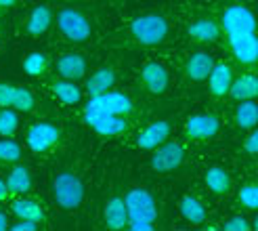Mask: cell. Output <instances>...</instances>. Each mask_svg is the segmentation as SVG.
Segmentation results:
<instances>
[{"label": "cell", "instance_id": "cell-39", "mask_svg": "<svg viewBox=\"0 0 258 231\" xmlns=\"http://www.w3.org/2000/svg\"><path fill=\"white\" fill-rule=\"evenodd\" d=\"M235 3H241V0H235Z\"/></svg>", "mask_w": 258, "mask_h": 231}, {"label": "cell", "instance_id": "cell-32", "mask_svg": "<svg viewBox=\"0 0 258 231\" xmlns=\"http://www.w3.org/2000/svg\"><path fill=\"white\" fill-rule=\"evenodd\" d=\"M237 200L239 204L246 210L254 212L258 208V185L256 183H246V185H241L239 189V194H237Z\"/></svg>", "mask_w": 258, "mask_h": 231}, {"label": "cell", "instance_id": "cell-2", "mask_svg": "<svg viewBox=\"0 0 258 231\" xmlns=\"http://www.w3.org/2000/svg\"><path fill=\"white\" fill-rule=\"evenodd\" d=\"M168 21L162 15L149 13V15H141L131 21V36L143 46H160L168 38Z\"/></svg>", "mask_w": 258, "mask_h": 231}, {"label": "cell", "instance_id": "cell-1", "mask_svg": "<svg viewBox=\"0 0 258 231\" xmlns=\"http://www.w3.org/2000/svg\"><path fill=\"white\" fill-rule=\"evenodd\" d=\"M124 204L128 210V229L133 231H153L156 221V200L143 187H135L124 196Z\"/></svg>", "mask_w": 258, "mask_h": 231}, {"label": "cell", "instance_id": "cell-30", "mask_svg": "<svg viewBox=\"0 0 258 231\" xmlns=\"http://www.w3.org/2000/svg\"><path fill=\"white\" fill-rule=\"evenodd\" d=\"M21 158V145L13 137H3L0 141V162L3 164H17Z\"/></svg>", "mask_w": 258, "mask_h": 231}, {"label": "cell", "instance_id": "cell-9", "mask_svg": "<svg viewBox=\"0 0 258 231\" xmlns=\"http://www.w3.org/2000/svg\"><path fill=\"white\" fill-rule=\"evenodd\" d=\"M185 158V149L176 141H168L166 139L162 145H158L153 149L151 156V168L156 172H172L176 170Z\"/></svg>", "mask_w": 258, "mask_h": 231}, {"label": "cell", "instance_id": "cell-25", "mask_svg": "<svg viewBox=\"0 0 258 231\" xmlns=\"http://www.w3.org/2000/svg\"><path fill=\"white\" fill-rule=\"evenodd\" d=\"M7 187H9V194L13 196H25L32 189L30 170L25 166H15L7 177Z\"/></svg>", "mask_w": 258, "mask_h": 231}, {"label": "cell", "instance_id": "cell-33", "mask_svg": "<svg viewBox=\"0 0 258 231\" xmlns=\"http://www.w3.org/2000/svg\"><path fill=\"white\" fill-rule=\"evenodd\" d=\"M225 231H250V223L243 216H231L225 223Z\"/></svg>", "mask_w": 258, "mask_h": 231}, {"label": "cell", "instance_id": "cell-24", "mask_svg": "<svg viewBox=\"0 0 258 231\" xmlns=\"http://www.w3.org/2000/svg\"><path fill=\"white\" fill-rule=\"evenodd\" d=\"M50 91H53V95L61 101V103H66V105H76V103H80V101H82V91H80V86L76 84L74 80L61 78V80L53 82Z\"/></svg>", "mask_w": 258, "mask_h": 231}, {"label": "cell", "instance_id": "cell-15", "mask_svg": "<svg viewBox=\"0 0 258 231\" xmlns=\"http://www.w3.org/2000/svg\"><path fill=\"white\" fill-rule=\"evenodd\" d=\"M57 74L66 80L78 82L86 76V59L80 53H63L57 59Z\"/></svg>", "mask_w": 258, "mask_h": 231}, {"label": "cell", "instance_id": "cell-35", "mask_svg": "<svg viewBox=\"0 0 258 231\" xmlns=\"http://www.w3.org/2000/svg\"><path fill=\"white\" fill-rule=\"evenodd\" d=\"M9 229H13V231H36V229H38V223L19 219L15 225H9Z\"/></svg>", "mask_w": 258, "mask_h": 231}, {"label": "cell", "instance_id": "cell-38", "mask_svg": "<svg viewBox=\"0 0 258 231\" xmlns=\"http://www.w3.org/2000/svg\"><path fill=\"white\" fill-rule=\"evenodd\" d=\"M9 219H7V214L5 212H0V231H7L9 229Z\"/></svg>", "mask_w": 258, "mask_h": 231}, {"label": "cell", "instance_id": "cell-5", "mask_svg": "<svg viewBox=\"0 0 258 231\" xmlns=\"http://www.w3.org/2000/svg\"><path fill=\"white\" fill-rule=\"evenodd\" d=\"M84 109L90 111H103V113H115V116H131L133 113V101L124 93H115V91H107L103 95H95L88 97Z\"/></svg>", "mask_w": 258, "mask_h": 231}, {"label": "cell", "instance_id": "cell-29", "mask_svg": "<svg viewBox=\"0 0 258 231\" xmlns=\"http://www.w3.org/2000/svg\"><path fill=\"white\" fill-rule=\"evenodd\" d=\"M48 70V55L46 53H40V50H34L28 57L23 59V72L28 76H42L44 72Z\"/></svg>", "mask_w": 258, "mask_h": 231}, {"label": "cell", "instance_id": "cell-11", "mask_svg": "<svg viewBox=\"0 0 258 231\" xmlns=\"http://www.w3.org/2000/svg\"><path fill=\"white\" fill-rule=\"evenodd\" d=\"M218 128H221V120L214 113H196L189 116L185 122V137L191 141H206L216 137Z\"/></svg>", "mask_w": 258, "mask_h": 231}, {"label": "cell", "instance_id": "cell-21", "mask_svg": "<svg viewBox=\"0 0 258 231\" xmlns=\"http://www.w3.org/2000/svg\"><path fill=\"white\" fill-rule=\"evenodd\" d=\"M227 95H231L235 101L256 99V95H258V78L254 74H243V76H239V78H233Z\"/></svg>", "mask_w": 258, "mask_h": 231}, {"label": "cell", "instance_id": "cell-17", "mask_svg": "<svg viewBox=\"0 0 258 231\" xmlns=\"http://www.w3.org/2000/svg\"><path fill=\"white\" fill-rule=\"evenodd\" d=\"M208 86L212 97H225L229 93V86L233 82V70L227 63H214V68L208 74Z\"/></svg>", "mask_w": 258, "mask_h": 231}, {"label": "cell", "instance_id": "cell-14", "mask_svg": "<svg viewBox=\"0 0 258 231\" xmlns=\"http://www.w3.org/2000/svg\"><path fill=\"white\" fill-rule=\"evenodd\" d=\"M170 131H172L170 122H166V120L151 122L145 131H141V135L137 137V147L143 149V151H153L170 137Z\"/></svg>", "mask_w": 258, "mask_h": 231}, {"label": "cell", "instance_id": "cell-28", "mask_svg": "<svg viewBox=\"0 0 258 231\" xmlns=\"http://www.w3.org/2000/svg\"><path fill=\"white\" fill-rule=\"evenodd\" d=\"M258 122V105L254 103V99L239 101V105L235 109V124L243 131H252Z\"/></svg>", "mask_w": 258, "mask_h": 231}, {"label": "cell", "instance_id": "cell-13", "mask_svg": "<svg viewBox=\"0 0 258 231\" xmlns=\"http://www.w3.org/2000/svg\"><path fill=\"white\" fill-rule=\"evenodd\" d=\"M141 82L151 95H164L168 88V72L158 61H149L141 70Z\"/></svg>", "mask_w": 258, "mask_h": 231}, {"label": "cell", "instance_id": "cell-4", "mask_svg": "<svg viewBox=\"0 0 258 231\" xmlns=\"http://www.w3.org/2000/svg\"><path fill=\"white\" fill-rule=\"evenodd\" d=\"M53 198L63 210L78 208L84 200V185L78 175L74 172H61L53 181Z\"/></svg>", "mask_w": 258, "mask_h": 231}, {"label": "cell", "instance_id": "cell-20", "mask_svg": "<svg viewBox=\"0 0 258 231\" xmlns=\"http://www.w3.org/2000/svg\"><path fill=\"white\" fill-rule=\"evenodd\" d=\"M115 84V72L113 68H99L95 74H90V78L86 80L84 91L88 93V97H95V95H103L111 91Z\"/></svg>", "mask_w": 258, "mask_h": 231}, {"label": "cell", "instance_id": "cell-19", "mask_svg": "<svg viewBox=\"0 0 258 231\" xmlns=\"http://www.w3.org/2000/svg\"><path fill=\"white\" fill-rule=\"evenodd\" d=\"M103 219H105V227L111 231L124 229L128 225V210L124 198H111L105 204V210H103Z\"/></svg>", "mask_w": 258, "mask_h": 231}, {"label": "cell", "instance_id": "cell-8", "mask_svg": "<svg viewBox=\"0 0 258 231\" xmlns=\"http://www.w3.org/2000/svg\"><path fill=\"white\" fill-rule=\"evenodd\" d=\"M84 122L90 126L97 135L101 137H115L122 135L128 128L126 116H115V113H103V111H90L84 109Z\"/></svg>", "mask_w": 258, "mask_h": 231}, {"label": "cell", "instance_id": "cell-27", "mask_svg": "<svg viewBox=\"0 0 258 231\" xmlns=\"http://www.w3.org/2000/svg\"><path fill=\"white\" fill-rule=\"evenodd\" d=\"M178 208H180V214L185 216L187 223H191V225H204L206 223V208L198 198L185 196L183 200H180Z\"/></svg>", "mask_w": 258, "mask_h": 231}, {"label": "cell", "instance_id": "cell-10", "mask_svg": "<svg viewBox=\"0 0 258 231\" xmlns=\"http://www.w3.org/2000/svg\"><path fill=\"white\" fill-rule=\"evenodd\" d=\"M0 107H13L17 111H32L36 107V99L30 88L0 82Z\"/></svg>", "mask_w": 258, "mask_h": 231}, {"label": "cell", "instance_id": "cell-6", "mask_svg": "<svg viewBox=\"0 0 258 231\" xmlns=\"http://www.w3.org/2000/svg\"><path fill=\"white\" fill-rule=\"evenodd\" d=\"M221 30L227 36H235V34H250L256 32V19L252 15V11L248 7H229L225 9V13L221 15Z\"/></svg>", "mask_w": 258, "mask_h": 231}, {"label": "cell", "instance_id": "cell-34", "mask_svg": "<svg viewBox=\"0 0 258 231\" xmlns=\"http://www.w3.org/2000/svg\"><path fill=\"white\" fill-rule=\"evenodd\" d=\"M243 149H246L250 156H256L258 153V133L254 131H250V135H248V139H246V143H243Z\"/></svg>", "mask_w": 258, "mask_h": 231}, {"label": "cell", "instance_id": "cell-12", "mask_svg": "<svg viewBox=\"0 0 258 231\" xmlns=\"http://www.w3.org/2000/svg\"><path fill=\"white\" fill-rule=\"evenodd\" d=\"M229 48L233 53L235 61L239 66L252 68L256 59H258V40H256V32L250 34H235L229 36Z\"/></svg>", "mask_w": 258, "mask_h": 231}, {"label": "cell", "instance_id": "cell-3", "mask_svg": "<svg viewBox=\"0 0 258 231\" xmlns=\"http://www.w3.org/2000/svg\"><path fill=\"white\" fill-rule=\"evenodd\" d=\"M57 28H59L61 36L66 38L68 42H74V44H82L93 36L90 19L82 11L74 9V7H66L57 13Z\"/></svg>", "mask_w": 258, "mask_h": 231}, {"label": "cell", "instance_id": "cell-31", "mask_svg": "<svg viewBox=\"0 0 258 231\" xmlns=\"http://www.w3.org/2000/svg\"><path fill=\"white\" fill-rule=\"evenodd\" d=\"M19 128V116L13 107L0 109V137H13Z\"/></svg>", "mask_w": 258, "mask_h": 231}, {"label": "cell", "instance_id": "cell-37", "mask_svg": "<svg viewBox=\"0 0 258 231\" xmlns=\"http://www.w3.org/2000/svg\"><path fill=\"white\" fill-rule=\"evenodd\" d=\"M17 5V0H0V11H7L11 7H15Z\"/></svg>", "mask_w": 258, "mask_h": 231}, {"label": "cell", "instance_id": "cell-23", "mask_svg": "<svg viewBox=\"0 0 258 231\" xmlns=\"http://www.w3.org/2000/svg\"><path fill=\"white\" fill-rule=\"evenodd\" d=\"M13 212H15L17 219L23 221H34V223H42L44 221V210L38 202L28 200V198H17L15 202L11 204Z\"/></svg>", "mask_w": 258, "mask_h": 231}, {"label": "cell", "instance_id": "cell-7", "mask_svg": "<svg viewBox=\"0 0 258 231\" xmlns=\"http://www.w3.org/2000/svg\"><path fill=\"white\" fill-rule=\"evenodd\" d=\"M61 139V133L55 124L50 122H36L25 133V143L34 153H46L50 151Z\"/></svg>", "mask_w": 258, "mask_h": 231}, {"label": "cell", "instance_id": "cell-22", "mask_svg": "<svg viewBox=\"0 0 258 231\" xmlns=\"http://www.w3.org/2000/svg\"><path fill=\"white\" fill-rule=\"evenodd\" d=\"M50 23H53V11H50L46 5H38L28 17V23H25V30L32 36H42Z\"/></svg>", "mask_w": 258, "mask_h": 231}, {"label": "cell", "instance_id": "cell-16", "mask_svg": "<svg viewBox=\"0 0 258 231\" xmlns=\"http://www.w3.org/2000/svg\"><path fill=\"white\" fill-rule=\"evenodd\" d=\"M212 68H214V57L210 53H204V50L191 53L189 59L185 61V74L191 82H204Z\"/></svg>", "mask_w": 258, "mask_h": 231}, {"label": "cell", "instance_id": "cell-18", "mask_svg": "<svg viewBox=\"0 0 258 231\" xmlns=\"http://www.w3.org/2000/svg\"><path fill=\"white\" fill-rule=\"evenodd\" d=\"M187 34H189V38H193V40H198V42H214L221 38L223 30L214 19L204 17V19L193 21L187 28Z\"/></svg>", "mask_w": 258, "mask_h": 231}, {"label": "cell", "instance_id": "cell-36", "mask_svg": "<svg viewBox=\"0 0 258 231\" xmlns=\"http://www.w3.org/2000/svg\"><path fill=\"white\" fill-rule=\"evenodd\" d=\"M11 194H9V187H7V181H3L0 179V202H5L7 198H9Z\"/></svg>", "mask_w": 258, "mask_h": 231}, {"label": "cell", "instance_id": "cell-26", "mask_svg": "<svg viewBox=\"0 0 258 231\" xmlns=\"http://www.w3.org/2000/svg\"><path fill=\"white\" fill-rule=\"evenodd\" d=\"M206 185L214 196H225L231 189V175L223 168V166H212L206 170Z\"/></svg>", "mask_w": 258, "mask_h": 231}]
</instances>
